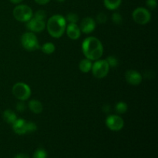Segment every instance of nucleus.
Masks as SVG:
<instances>
[{
	"mask_svg": "<svg viewBox=\"0 0 158 158\" xmlns=\"http://www.w3.org/2000/svg\"><path fill=\"white\" fill-rule=\"evenodd\" d=\"M26 27L33 33L41 32L46 29V22L45 20L39 19L32 16V18L26 23Z\"/></svg>",
	"mask_w": 158,
	"mask_h": 158,
	"instance_id": "1a4fd4ad",
	"label": "nucleus"
},
{
	"mask_svg": "<svg viewBox=\"0 0 158 158\" xmlns=\"http://www.w3.org/2000/svg\"><path fill=\"white\" fill-rule=\"evenodd\" d=\"M41 49L43 53L46 54V55H50V54L53 53L55 52L56 46L52 43L48 42V43H45L41 46Z\"/></svg>",
	"mask_w": 158,
	"mask_h": 158,
	"instance_id": "a211bd4d",
	"label": "nucleus"
},
{
	"mask_svg": "<svg viewBox=\"0 0 158 158\" xmlns=\"http://www.w3.org/2000/svg\"><path fill=\"white\" fill-rule=\"evenodd\" d=\"M127 104L125 102L120 101L116 104L115 110L118 114H123L127 111Z\"/></svg>",
	"mask_w": 158,
	"mask_h": 158,
	"instance_id": "6ab92c4d",
	"label": "nucleus"
},
{
	"mask_svg": "<svg viewBox=\"0 0 158 158\" xmlns=\"http://www.w3.org/2000/svg\"><path fill=\"white\" fill-rule=\"evenodd\" d=\"M125 79L129 84L132 85V86H137V85L140 84L142 80H143V77H142L141 74L137 72V70L130 69V70L127 71L125 73Z\"/></svg>",
	"mask_w": 158,
	"mask_h": 158,
	"instance_id": "9d476101",
	"label": "nucleus"
},
{
	"mask_svg": "<svg viewBox=\"0 0 158 158\" xmlns=\"http://www.w3.org/2000/svg\"><path fill=\"white\" fill-rule=\"evenodd\" d=\"M93 63L91 60H88V59H83L79 63V68H80V71L84 73H87L89 71H91L92 69Z\"/></svg>",
	"mask_w": 158,
	"mask_h": 158,
	"instance_id": "dca6fc26",
	"label": "nucleus"
},
{
	"mask_svg": "<svg viewBox=\"0 0 158 158\" xmlns=\"http://www.w3.org/2000/svg\"><path fill=\"white\" fill-rule=\"evenodd\" d=\"M107 20V15L104 12H100L97 16V21L100 24H103Z\"/></svg>",
	"mask_w": 158,
	"mask_h": 158,
	"instance_id": "a878e982",
	"label": "nucleus"
},
{
	"mask_svg": "<svg viewBox=\"0 0 158 158\" xmlns=\"http://www.w3.org/2000/svg\"><path fill=\"white\" fill-rule=\"evenodd\" d=\"M122 0H103L105 7L109 10H116L120 6Z\"/></svg>",
	"mask_w": 158,
	"mask_h": 158,
	"instance_id": "f3484780",
	"label": "nucleus"
},
{
	"mask_svg": "<svg viewBox=\"0 0 158 158\" xmlns=\"http://www.w3.org/2000/svg\"><path fill=\"white\" fill-rule=\"evenodd\" d=\"M96 26H97V23L94 19L91 17H86L82 20L80 29L81 32H83L85 34H89L94 32Z\"/></svg>",
	"mask_w": 158,
	"mask_h": 158,
	"instance_id": "9b49d317",
	"label": "nucleus"
},
{
	"mask_svg": "<svg viewBox=\"0 0 158 158\" xmlns=\"http://www.w3.org/2000/svg\"><path fill=\"white\" fill-rule=\"evenodd\" d=\"M13 16L17 21L22 23H27L33 16L32 9L27 5H17L13 9Z\"/></svg>",
	"mask_w": 158,
	"mask_h": 158,
	"instance_id": "7ed1b4c3",
	"label": "nucleus"
},
{
	"mask_svg": "<svg viewBox=\"0 0 158 158\" xmlns=\"http://www.w3.org/2000/svg\"><path fill=\"white\" fill-rule=\"evenodd\" d=\"M9 1H10L12 3H13V4L19 5V4H20V3H21L23 0H9Z\"/></svg>",
	"mask_w": 158,
	"mask_h": 158,
	"instance_id": "7c9ffc66",
	"label": "nucleus"
},
{
	"mask_svg": "<svg viewBox=\"0 0 158 158\" xmlns=\"http://www.w3.org/2000/svg\"><path fill=\"white\" fill-rule=\"evenodd\" d=\"M28 106H29V110L32 111L34 114H40L42 113L43 110V104L40 101L37 100H31L29 101V103H28Z\"/></svg>",
	"mask_w": 158,
	"mask_h": 158,
	"instance_id": "4468645a",
	"label": "nucleus"
},
{
	"mask_svg": "<svg viewBox=\"0 0 158 158\" xmlns=\"http://www.w3.org/2000/svg\"><path fill=\"white\" fill-rule=\"evenodd\" d=\"M3 120L6 122L7 123L9 124H12L15 120H17V116L15 114V112L11 110H6L3 112L2 114Z\"/></svg>",
	"mask_w": 158,
	"mask_h": 158,
	"instance_id": "2eb2a0df",
	"label": "nucleus"
},
{
	"mask_svg": "<svg viewBox=\"0 0 158 158\" xmlns=\"http://www.w3.org/2000/svg\"><path fill=\"white\" fill-rule=\"evenodd\" d=\"M14 158H29V157L27 155V154H23V153H21V154H16V155L14 157Z\"/></svg>",
	"mask_w": 158,
	"mask_h": 158,
	"instance_id": "c756f323",
	"label": "nucleus"
},
{
	"mask_svg": "<svg viewBox=\"0 0 158 158\" xmlns=\"http://www.w3.org/2000/svg\"><path fill=\"white\" fill-rule=\"evenodd\" d=\"M82 51L86 59L95 61L103 54V46L100 40L94 36L86 37L82 43Z\"/></svg>",
	"mask_w": 158,
	"mask_h": 158,
	"instance_id": "f257e3e1",
	"label": "nucleus"
},
{
	"mask_svg": "<svg viewBox=\"0 0 158 158\" xmlns=\"http://www.w3.org/2000/svg\"><path fill=\"white\" fill-rule=\"evenodd\" d=\"M67 22L63 15L56 14L48 19L47 23H46V28L48 32L52 37L59 39L66 32Z\"/></svg>",
	"mask_w": 158,
	"mask_h": 158,
	"instance_id": "f03ea898",
	"label": "nucleus"
},
{
	"mask_svg": "<svg viewBox=\"0 0 158 158\" xmlns=\"http://www.w3.org/2000/svg\"><path fill=\"white\" fill-rule=\"evenodd\" d=\"M37 130V126L34 122L32 121H26V132L33 133Z\"/></svg>",
	"mask_w": 158,
	"mask_h": 158,
	"instance_id": "b1692460",
	"label": "nucleus"
},
{
	"mask_svg": "<svg viewBox=\"0 0 158 158\" xmlns=\"http://www.w3.org/2000/svg\"><path fill=\"white\" fill-rule=\"evenodd\" d=\"M134 21L139 25H146L151 21V14L148 9L138 7L134 10L132 13Z\"/></svg>",
	"mask_w": 158,
	"mask_h": 158,
	"instance_id": "0eeeda50",
	"label": "nucleus"
},
{
	"mask_svg": "<svg viewBox=\"0 0 158 158\" xmlns=\"http://www.w3.org/2000/svg\"><path fill=\"white\" fill-rule=\"evenodd\" d=\"M112 21L114 24L120 25L123 23V17L118 12H114L112 15Z\"/></svg>",
	"mask_w": 158,
	"mask_h": 158,
	"instance_id": "5701e85b",
	"label": "nucleus"
},
{
	"mask_svg": "<svg viewBox=\"0 0 158 158\" xmlns=\"http://www.w3.org/2000/svg\"><path fill=\"white\" fill-rule=\"evenodd\" d=\"M12 130L18 135H24L26 132V121L24 119L17 118V120L12 123Z\"/></svg>",
	"mask_w": 158,
	"mask_h": 158,
	"instance_id": "ddd939ff",
	"label": "nucleus"
},
{
	"mask_svg": "<svg viewBox=\"0 0 158 158\" xmlns=\"http://www.w3.org/2000/svg\"><path fill=\"white\" fill-rule=\"evenodd\" d=\"M37 4L39 5H42V6H44V5L48 4L50 0H34Z\"/></svg>",
	"mask_w": 158,
	"mask_h": 158,
	"instance_id": "c85d7f7f",
	"label": "nucleus"
},
{
	"mask_svg": "<svg viewBox=\"0 0 158 158\" xmlns=\"http://www.w3.org/2000/svg\"><path fill=\"white\" fill-rule=\"evenodd\" d=\"M106 125L110 131H119L122 130L124 126L123 118L119 115H109L106 119Z\"/></svg>",
	"mask_w": 158,
	"mask_h": 158,
	"instance_id": "6e6552de",
	"label": "nucleus"
},
{
	"mask_svg": "<svg viewBox=\"0 0 158 158\" xmlns=\"http://www.w3.org/2000/svg\"><path fill=\"white\" fill-rule=\"evenodd\" d=\"M65 19H66V21L68 22L69 23H77L79 20V16L76 13L69 12L66 15Z\"/></svg>",
	"mask_w": 158,
	"mask_h": 158,
	"instance_id": "412c9836",
	"label": "nucleus"
},
{
	"mask_svg": "<svg viewBox=\"0 0 158 158\" xmlns=\"http://www.w3.org/2000/svg\"><path fill=\"white\" fill-rule=\"evenodd\" d=\"M12 94L20 101H26L30 97L31 89L29 86L23 82H19L12 86Z\"/></svg>",
	"mask_w": 158,
	"mask_h": 158,
	"instance_id": "20e7f679",
	"label": "nucleus"
},
{
	"mask_svg": "<svg viewBox=\"0 0 158 158\" xmlns=\"http://www.w3.org/2000/svg\"><path fill=\"white\" fill-rule=\"evenodd\" d=\"M110 66L106 60H97L93 63L91 71L93 75L97 79H103L107 76Z\"/></svg>",
	"mask_w": 158,
	"mask_h": 158,
	"instance_id": "423d86ee",
	"label": "nucleus"
},
{
	"mask_svg": "<svg viewBox=\"0 0 158 158\" xmlns=\"http://www.w3.org/2000/svg\"><path fill=\"white\" fill-rule=\"evenodd\" d=\"M106 62H107L108 65H109L110 68L117 67V66L119 65L118 59L116 56H108L107 58L106 59Z\"/></svg>",
	"mask_w": 158,
	"mask_h": 158,
	"instance_id": "aec40b11",
	"label": "nucleus"
},
{
	"mask_svg": "<svg viewBox=\"0 0 158 158\" xmlns=\"http://www.w3.org/2000/svg\"><path fill=\"white\" fill-rule=\"evenodd\" d=\"M66 32L67 36L73 40H78L81 35L80 26L77 23H68L66 25Z\"/></svg>",
	"mask_w": 158,
	"mask_h": 158,
	"instance_id": "f8f14e48",
	"label": "nucleus"
},
{
	"mask_svg": "<svg viewBox=\"0 0 158 158\" xmlns=\"http://www.w3.org/2000/svg\"><path fill=\"white\" fill-rule=\"evenodd\" d=\"M15 109L18 112L23 113L26 110V104L24 103V101H19L17 103L16 106H15Z\"/></svg>",
	"mask_w": 158,
	"mask_h": 158,
	"instance_id": "bb28decb",
	"label": "nucleus"
},
{
	"mask_svg": "<svg viewBox=\"0 0 158 158\" xmlns=\"http://www.w3.org/2000/svg\"><path fill=\"white\" fill-rule=\"evenodd\" d=\"M32 158H47V153L43 148H39L33 154Z\"/></svg>",
	"mask_w": 158,
	"mask_h": 158,
	"instance_id": "4be33fe9",
	"label": "nucleus"
},
{
	"mask_svg": "<svg viewBox=\"0 0 158 158\" xmlns=\"http://www.w3.org/2000/svg\"><path fill=\"white\" fill-rule=\"evenodd\" d=\"M33 17L39 19L45 20L46 17V12L44 10H38L35 12V14H33Z\"/></svg>",
	"mask_w": 158,
	"mask_h": 158,
	"instance_id": "393cba45",
	"label": "nucleus"
},
{
	"mask_svg": "<svg viewBox=\"0 0 158 158\" xmlns=\"http://www.w3.org/2000/svg\"><path fill=\"white\" fill-rule=\"evenodd\" d=\"M21 44L23 47L28 51H35L40 49L38 38L35 33L32 32H27L22 35Z\"/></svg>",
	"mask_w": 158,
	"mask_h": 158,
	"instance_id": "39448f33",
	"label": "nucleus"
},
{
	"mask_svg": "<svg viewBox=\"0 0 158 158\" xmlns=\"http://www.w3.org/2000/svg\"><path fill=\"white\" fill-rule=\"evenodd\" d=\"M146 5L150 9L154 10V9H155L156 7H157V0H147Z\"/></svg>",
	"mask_w": 158,
	"mask_h": 158,
	"instance_id": "cd10ccee",
	"label": "nucleus"
},
{
	"mask_svg": "<svg viewBox=\"0 0 158 158\" xmlns=\"http://www.w3.org/2000/svg\"><path fill=\"white\" fill-rule=\"evenodd\" d=\"M56 1L58 2H65L66 0H56Z\"/></svg>",
	"mask_w": 158,
	"mask_h": 158,
	"instance_id": "2f4dec72",
	"label": "nucleus"
}]
</instances>
